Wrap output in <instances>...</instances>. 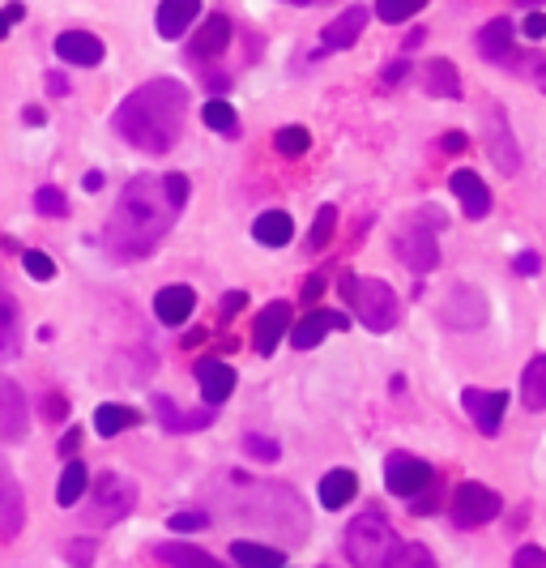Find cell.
Here are the masks:
<instances>
[{
    "mask_svg": "<svg viewBox=\"0 0 546 568\" xmlns=\"http://www.w3.org/2000/svg\"><path fill=\"white\" fill-rule=\"evenodd\" d=\"M22 116H26V124H35V129H39V124L47 120V116H43V107H26V112H22Z\"/></svg>",
    "mask_w": 546,
    "mask_h": 568,
    "instance_id": "54",
    "label": "cell"
},
{
    "mask_svg": "<svg viewBox=\"0 0 546 568\" xmlns=\"http://www.w3.org/2000/svg\"><path fill=\"white\" fill-rule=\"evenodd\" d=\"M346 299L355 304V317L372 334H389L397 325V295L380 278H346Z\"/></svg>",
    "mask_w": 546,
    "mask_h": 568,
    "instance_id": "4",
    "label": "cell"
},
{
    "mask_svg": "<svg viewBox=\"0 0 546 568\" xmlns=\"http://www.w3.org/2000/svg\"><path fill=\"white\" fill-rule=\"evenodd\" d=\"M397 261L406 265V270L414 274H427V270H436V261H440V244H436V231H431L427 223H410L406 231L397 235Z\"/></svg>",
    "mask_w": 546,
    "mask_h": 568,
    "instance_id": "7",
    "label": "cell"
},
{
    "mask_svg": "<svg viewBox=\"0 0 546 568\" xmlns=\"http://www.w3.org/2000/svg\"><path fill=\"white\" fill-rule=\"evenodd\" d=\"M333 227H337V210L333 205H320V214H316V223H312V235H308V248L320 252L329 240H333Z\"/></svg>",
    "mask_w": 546,
    "mask_h": 568,
    "instance_id": "38",
    "label": "cell"
},
{
    "mask_svg": "<svg viewBox=\"0 0 546 568\" xmlns=\"http://www.w3.org/2000/svg\"><path fill=\"white\" fill-rule=\"evenodd\" d=\"M86 487H90V475H86V466L82 462H69L64 466V475L56 483V504L60 509H69V504H77L86 496Z\"/></svg>",
    "mask_w": 546,
    "mask_h": 568,
    "instance_id": "33",
    "label": "cell"
},
{
    "mask_svg": "<svg viewBox=\"0 0 546 568\" xmlns=\"http://www.w3.org/2000/svg\"><path fill=\"white\" fill-rule=\"evenodd\" d=\"M163 197L175 205V210H184V201H188V176H180V171H175V176H163Z\"/></svg>",
    "mask_w": 546,
    "mask_h": 568,
    "instance_id": "43",
    "label": "cell"
},
{
    "mask_svg": "<svg viewBox=\"0 0 546 568\" xmlns=\"http://www.w3.org/2000/svg\"><path fill=\"white\" fill-rule=\"evenodd\" d=\"M406 73H410V65H406V60H401V65H393L389 73H384V82H389V86H397V82H401V77H406Z\"/></svg>",
    "mask_w": 546,
    "mask_h": 568,
    "instance_id": "53",
    "label": "cell"
},
{
    "mask_svg": "<svg viewBox=\"0 0 546 568\" xmlns=\"http://www.w3.org/2000/svg\"><path fill=\"white\" fill-rule=\"evenodd\" d=\"M273 150H282L286 159H299V154L312 150V133L299 129V124H286V129H278V137H273Z\"/></svg>",
    "mask_w": 546,
    "mask_h": 568,
    "instance_id": "35",
    "label": "cell"
},
{
    "mask_svg": "<svg viewBox=\"0 0 546 568\" xmlns=\"http://www.w3.org/2000/svg\"><path fill=\"white\" fill-rule=\"evenodd\" d=\"M22 265H26V274L39 278V282L56 278V261L47 257V252H39V248H26V252H22Z\"/></svg>",
    "mask_w": 546,
    "mask_h": 568,
    "instance_id": "40",
    "label": "cell"
},
{
    "mask_svg": "<svg viewBox=\"0 0 546 568\" xmlns=\"http://www.w3.org/2000/svg\"><path fill=\"white\" fill-rule=\"evenodd\" d=\"M26 423H30V406H26V393L0 376V440H22L26 436Z\"/></svg>",
    "mask_w": 546,
    "mask_h": 568,
    "instance_id": "14",
    "label": "cell"
},
{
    "mask_svg": "<svg viewBox=\"0 0 546 568\" xmlns=\"http://www.w3.org/2000/svg\"><path fill=\"white\" fill-rule=\"evenodd\" d=\"M154 415L163 419L167 432H201L214 423V410H180L167 393H154Z\"/></svg>",
    "mask_w": 546,
    "mask_h": 568,
    "instance_id": "21",
    "label": "cell"
},
{
    "mask_svg": "<svg viewBox=\"0 0 546 568\" xmlns=\"http://www.w3.org/2000/svg\"><path fill=\"white\" fill-rule=\"evenodd\" d=\"M133 423H141V415L133 406H120V402H103L99 410H94V432H99L103 440L107 436H120L124 428H133Z\"/></svg>",
    "mask_w": 546,
    "mask_h": 568,
    "instance_id": "30",
    "label": "cell"
},
{
    "mask_svg": "<svg viewBox=\"0 0 546 568\" xmlns=\"http://www.w3.org/2000/svg\"><path fill=\"white\" fill-rule=\"evenodd\" d=\"M461 406L465 415H470L478 423V432L483 436H495L504 423V410H508V393H483V389H461Z\"/></svg>",
    "mask_w": 546,
    "mask_h": 568,
    "instance_id": "11",
    "label": "cell"
},
{
    "mask_svg": "<svg viewBox=\"0 0 546 568\" xmlns=\"http://www.w3.org/2000/svg\"><path fill=\"white\" fill-rule=\"evenodd\" d=\"M244 304H248V295H244V291H235V295H227V299H222V312H227V317H231V312H239Z\"/></svg>",
    "mask_w": 546,
    "mask_h": 568,
    "instance_id": "51",
    "label": "cell"
},
{
    "mask_svg": "<svg viewBox=\"0 0 546 568\" xmlns=\"http://www.w3.org/2000/svg\"><path fill=\"white\" fill-rule=\"evenodd\" d=\"M320 291H325V282H320V278H308V282H303V304L320 299Z\"/></svg>",
    "mask_w": 546,
    "mask_h": 568,
    "instance_id": "50",
    "label": "cell"
},
{
    "mask_svg": "<svg viewBox=\"0 0 546 568\" xmlns=\"http://www.w3.org/2000/svg\"><path fill=\"white\" fill-rule=\"evenodd\" d=\"M512 568H546V551L534 547V543H525L517 556H512Z\"/></svg>",
    "mask_w": 546,
    "mask_h": 568,
    "instance_id": "45",
    "label": "cell"
},
{
    "mask_svg": "<svg viewBox=\"0 0 546 568\" xmlns=\"http://www.w3.org/2000/svg\"><path fill=\"white\" fill-rule=\"evenodd\" d=\"M197 385H201V398L210 402V406H222L231 398V389H235V368L227 364V359H197Z\"/></svg>",
    "mask_w": 546,
    "mask_h": 568,
    "instance_id": "16",
    "label": "cell"
},
{
    "mask_svg": "<svg viewBox=\"0 0 546 568\" xmlns=\"http://www.w3.org/2000/svg\"><path fill=\"white\" fill-rule=\"evenodd\" d=\"M22 351V321H18V304L5 291V278H0V359H18Z\"/></svg>",
    "mask_w": 546,
    "mask_h": 568,
    "instance_id": "22",
    "label": "cell"
},
{
    "mask_svg": "<svg viewBox=\"0 0 546 568\" xmlns=\"http://www.w3.org/2000/svg\"><path fill=\"white\" fill-rule=\"evenodd\" d=\"M77 440H82V432L69 428V432H64V440H60V453H64V457H73V453H77Z\"/></svg>",
    "mask_w": 546,
    "mask_h": 568,
    "instance_id": "49",
    "label": "cell"
},
{
    "mask_svg": "<svg viewBox=\"0 0 546 568\" xmlns=\"http://www.w3.org/2000/svg\"><path fill=\"white\" fill-rule=\"evenodd\" d=\"M154 556L171 564V568H227L222 560H214L210 551H201V547H188V543H158L154 547Z\"/></svg>",
    "mask_w": 546,
    "mask_h": 568,
    "instance_id": "27",
    "label": "cell"
},
{
    "mask_svg": "<svg viewBox=\"0 0 546 568\" xmlns=\"http://www.w3.org/2000/svg\"><path fill=\"white\" fill-rule=\"evenodd\" d=\"M367 18H372V9H367V5H350L346 13H337V18L320 30V43H325L329 52H346V47L359 43Z\"/></svg>",
    "mask_w": 546,
    "mask_h": 568,
    "instance_id": "13",
    "label": "cell"
},
{
    "mask_svg": "<svg viewBox=\"0 0 546 568\" xmlns=\"http://www.w3.org/2000/svg\"><path fill=\"white\" fill-rule=\"evenodd\" d=\"M423 9H427V0H376L380 22H406V18H414V13H423Z\"/></svg>",
    "mask_w": 546,
    "mask_h": 568,
    "instance_id": "37",
    "label": "cell"
},
{
    "mask_svg": "<svg viewBox=\"0 0 546 568\" xmlns=\"http://www.w3.org/2000/svg\"><path fill=\"white\" fill-rule=\"evenodd\" d=\"M448 188L457 193L465 218H487V210H491V193H487V184L478 180V171H465V167L453 171V176H448Z\"/></svg>",
    "mask_w": 546,
    "mask_h": 568,
    "instance_id": "19",
    "label": "cell"
},
{
    "mask_svg": "<svg viewBox=\"0 0 546 568\" xmlns=\"http://www.w3.org/2000/svg\"><path fill=\"white\" fill-rule=\"evenodd\" d=\"M9 35V18H5V13H0V39H5Z\"/></svg>",
    "mask_w": 546,
    "mask_h": 568,
    "instance_id": "58",
    "label": "cell"
},
{
    "mask_svg": "<svg viewBox=\"0 0 546 568\" xmlns=\"http://www.w3.org/2000/svg\"><path fill=\"white\" fill-rule=\"evenodd\" d=\"M26 526V500H22V487L13 466L0 457V543H13Z\"/></svg>",
    "mask_w": 546,
    "mask_h": 568,
    "instance_id": "10",
    "label": "cell"
},
{
    "mask_svg": "<svg viewBox=\"0 0 546 568\" xmlns=\"http://www.w3.org/2000/svg\"><path fill=\"white\" fill-rule=\"evenodd\" d=\"M103 52H107L103 39L86 35V30H64V35L56 39V56L69 60V65H82V69L103 65Z\"/></svg>",
    "mask_w": 546,
    "mask_h": 568,
    "instance_id": "17",
    "label": "cell"
},
{
    "mask_svg": "<svg viewBox=\"0 0 546 568\" xmlns=\"http://www.w3.org/2000/svg\"><path fill=\"white\" fill-rule=\"evenodd\" d=\"M47 410H52V415L60 419V415H64V410H69V406H64V398H47Z\"/></svg>",
    "mask_w": 546,
    "mask_h": 568,
    "instance_id": "56",
    "label": "cell"
},
{
    "mask_svg": "<svg viewBox=\"0 0 546 568\" xmlns=\"http://www.w3.org/2000/svg\"><path fill=\"white\" fill-rule=\"evenodd\" d=\"M175 214L180 210L163 197V176H137L120 193L116 210H111L103 227V244L116 261H141L167 240Z\"/></svg>",
    "mask_w": 546,
    "mask_h": 568,
    "instance_id": "1",
    "label": "cell"
},
{
    "mask_svg": "<svg viewBox=\"0 0 546 568\" xmlns=\"http://www.w3.org/2000/svg\"><path fill=\"white\" fill-rule=\"evenodd\" d=\"M525 35L529 39H542L546 35V18H542V13H529V18H525Z\"/></svg>",
    "mask_w": 546,
    "mask_h": 568,
    "instance_id": "48",
    "label": "cell"
},
{
    "mask_svg": "<svg viewBox=\"0 0 546 568\" xmlns=\"http://www.w3.org/2000/svg\"><path fill=\"white\" fill-rule=\"evenodd\" d=\"M500 492H491L487 483H461L453 492V517L457 526H483L491 517H500Z\"/></svg>",
    "mask_w": 546,
    "mask_h": 568,
    "instance_id": "8",
    "label": "cell"
},
{
    "mask_svg": "<svg viewBox=\"0 0 546 568\" xmlns=\"http://www.w3.org/2000/svg\"><path fill=\"white\" fill-rule=\"evenodd\" d=\"M244 453L256 457V462H278V453H282V449H278V440L248 432V436H244Z\"/></svg>",
    "mask_w": 546,
    "mask_h": 568,
    "instance_id": "42",
    "label": "cell"
},
{
    "mask_svg": "<svg viewBox=\"0 0 546 568\" xmlns=\"http://www.w3.org/2000/svg\"><path fill=\"white\" fill-rule=\"evenodd\" d=\"M94 556H99V543L94 539H69V547H64V560H69L73 568H90Z\"/></svg>",
    "mask_w": 546,
    "mask_h": 568,
    "instance_id": "41",
    "label": "cell"
},
{
    "mask_svg": "<svg viewBox=\"0 0 546 568\" xmlns=\"http://www.w3.org/2000/svg\"><path fill=\"white\" fill-rule=\"evenodd\" d=\"M491 159H495V167H500L504 176H512V171L521 167L517 141L508 137V129H504V116H500V107H495V116H491Z\"/></svg>",
    "mask_w": 546,
    "mask_h": 568,
    "instance_id": "29",
    "label": "cell"
},
{
    "mask_svg": "<svg viewBox=\"0 0 546 568\" xmlns=\"http://www.w3.org/2000/svg\"><path fill=\"white\" fill-rule=\"evenodd\" d=\"M423 86H427V94H436V99H457L461 94V73H457V65L453 60H427L423 65Z\"/></svg>",
    "mask_w": 546,
    "mask_h": 568,
    "instance_id": "25",
    "label": "cell"
},
{
    "mask_svg": "<svg viewBox=\"0 0 546 568\" xmlns=\"http://www.w3.org/2000/svg\"><path fill=\"white\" fill-rule=\"evenodd\" d=\"M316 492H320V504H325V509H342V504L355 500L359 479H355V470H329Z\"/></svg>",
    "mask_w": 546,
    "mask_h": 568,
    "instance_id": "28",
    "label": "cell"
},
{
    "mask_svg": "<svg viewBox=\"0 0 546 568\" xmlns=\"http://www.w3.org/2000/svg\"><path fill=\"white\" fill-rule=\"evenodd\" d=\"M393 526L384 522L380 509H363L355 522L346 526V556L355 568H384L393 556Z\"/></svg>",
    "mask_w": 546,
    "mask_h": 568,
    "instance_id": "3",
    "label": "cell"
},
{
    "mask_svg": "<svg viewBox=\"0 0 546 568\" xmlns=\"http://www.w3.org/2000/svg\"><path fill=\"white\" fill-rule=\"evenodd\" d=\"M478 56L483 60H495V65H504V60H512V43H517V26H512V18H491L483 30H478Z\"/></svg>",
    "mask_w": 546,
    "mask_h": 568,
    "instance_id": "18",
    "label": "cell"
},
{
    "mask_svg": "<svg viewBox=\"0 0 546 568\" xmlns=\"http://www.w3.org/2000/svg\"><path fill=\"white\" fill-rule=\"evenodd\" d=\"M35 210H39V214H47V218H64V214H69V201H64L60 188L43 184L39 193H35Z\"/></svg>",
    "mask_w": 546,
    "mask_h": 568,
    "instance_id": "39",
    "label": "cell"
},
{
    "mask_svg": "<svg viewBox=\"0 0 546 568\" xmlns=\"http://www.w3.org/2000/svg\"><path fill=\"white\" fill-rule=\"evenodd\" d=\"M192 308H197V291L184 287V282H175V287H163L154 295V317L163 325H184L192 317Z\"/></svg>",
    "mask_w": 546,
    "mask_h": 568,
    "instance_id": "20",
    "label": "cell"
},
{
    "mask_svg": "<svg viewBox=\"0 0 546 568\" xmlns=\"http://www.w3.org/2000/svg\"><path fill=\"white\" fill-rule=\"evenodd\" d=\"M0 13H5V18H9V26L26 18V9H22V0H9V5H5V9H0Z\"/></svg>",
    "mask_w": 546,
    "mask_h": 568,
    "instance_id": "52",
    "label": "cell"
},
{
    "mask_svg": "<svg viewBox=\"0 0 546 568\" xmlns=\"http://www.w3.org/2000/svg\"><path fill=\"white\" fill-rule=\"evenodd\" d=\"M346 325H350V321L342 317V312L316 308V312H308L303 321H295V329H291V346H295V351H312V346L325 342L333 329H346Z\"/></svg>",
    "mask_w": 546,
    "mask_h": 568,
    "instance_id": "15",
    "label": "cell"
},
{
    "mask_svg": "<svg viewBox=\"0 0 546 568\" xmlns=\"http://www.w3.org/2000/svg\"><path fill=\"white\" fill-rule=\"evenodd\" d=\"M47 90H52V94H64L69 86H64V77H60V73H52V77H47Z\"/></svg>",
    "mask_w": 546,
    "mask_h": 568,
    "instance_id": "55",
    "label": "cell"
},
{
    "mask_svg": "<svg viewBox=\"0 0 546 568\" xmlns=\"http://www.w3.org/2000/svg\"><path fill=\"white\" fill-rule=\"evenodd\" d=\"M175 534H192V530H205L210 526V517L205 513H171V522H167Z\"/></svg>",
    "mask_w": 546,
    "mask_h": 568,
    "instance_id": "44",
    "label": "cell"
},
{
    "mask_svg": "<svg viewBox=\"0 0 546 568\" xmlns=\"http://www.w3.org/2000/svg\"><path fill=\"white\" fill-rule=\"evenodd\" d=\"M86 188H90V193H99V188H103V176H99V171H90V176H86Z\"/></svg>",
    "mask_w": 546,
    "mask_h": 568,
    "instance_id": "57",
    "label": "cell"
},
{
    "mask_svg": "<svg viewBox=\"0 0 546 568\" xmlns=\"http://www.w3.org/2000/svg\"><path fill=\"white\" fill-rule=\"evenodd\" d=\"M197 13H201V0H163V5H158V35L180 39Z\"/></svg>",
    "mask_w": 546,
    "mask_h": 568,
    "instance_id": "24",
    "label": "cell"
},
{
    "mask_svg": "<svg viewBox=\"0 0 546 568\" xmlns=\"http://www.w3.org/2000/svg\"><path fill=\"white\" fill-rule=\"evenodd\" d=\"M133 509H137V483L116 475V470H103V475L94 479V500L86 509V522L90 526H116Z\"/></svg>",
    "mask_w": 546,
    "mask_h": 568,
    "instance_id": "5",
    "label": "cell"
},
{
    "mask_svg": "<svg viewBox=\"0 0 546 568\" xmlns=\"http://www.w3.org/2000/svg\"><path fill=\"white\" fill-rule=\"evenodd\" d=\"M201 120H205V129H218V133H235L239 129V116H235V107L227 99H210L201 107Z\"/></svg>",
    "mask_w": 546,
    "mask_h": 568,
    "instance_id": "34",
    "label": "cell"
},
{
    "mask_svg": "<svg viewBox=\"0 0 546 568\" xmlns=\"http://www.w3.org/2000/svg\"><path fill=\"white\" fill-rule=\"evenodd\" d=\"M252 235H256V244H265V248H282V244H291L295 223H291V214L286 210H265L252 223Z\"/></svg>",
    "mask_w": 546,
    "mask_h": 568,
    "instance_id": "26",
    "label": "cell"
},
{
    "mask_svg": "<svg viewBox=\"0 0 546 568\" xmlns=\"http://www.w3.org/2000/svg\"><path fill=\"white\" fill-rule=\"evenodd\" d=\"M431 479H436V470H431V462H423V457H410V453H393L389 466H384V483H389V492L401 496V500H414L423 496Z\"/></svg>",
    "mask_w": 546,
    "mask_h": 568,
    "instance_id": "6",
    "label": "cell"
},
{
    "mask_svg": "<svg viewBox=\"0 0 546 568\" xmlns=\"http://www.w3.org/2000/svg\"><path fill=\"white\" fill-rule=\"evenodd\" d=\"M384 568H436V560H431V551L423 543H406V547H393Z\"/></svg>",
    "mask_w": 546,
    "mask_h": 568,
    "instance_id": "36",
    "label": "cell"
},
{
    "mask_svg": "<svg viewBox=\"0 0 546 568\" xmlns=\"http://www.w3.org/2000/svg\"><path fill=\"white\" fill-rule=\"evenodd\" d=\"M440 146H444V154H461L465 146H470V137H465V133H444Z\"/></svg>",
    "mask_w": 546,
    "mask_h": 568,
    "instance_id": "46",
    "label": "cell"
},
{
    "mask_svg": "<svg viewBox=\"0 0 546 568\" xmlns=\"http://www.w3.org/2000/svg\"><path fill=\"white\" fill-rule=\"evenodd\" d=\"M231 560L239 568H282V551H273V547H261V543H248V539H235L231 543Z\"/></svg>",
    "mask_w": 546,
    "mask_h": 568,
    "instance_id": "31",
    "label": "cell"
},
{
    "mask_svg": "<svg viewBox=\"0 0 546 568\" xmlns=\"http://www.w3.org/2000/svg\"><path fill=\"white\" fill-rule=\"evenodd\" d=\"M440 317H444L448 329H483V325H487V299L478 295L474 287L457 282V287L444 295Z\"/></svg>",
    "mask_w": 546,
    "mask_h": 568,
    "instance_id": "9",
    "label": "cell"
},
{
    "mask_svg": "<svg viewBox=\"0 0 546 568\" xmlns=\"http://www.w3.org/2000/svg\"><path fill=\"white\" fill-rule=\"evenodd\" d=\"M286 329H291V304H286V299H273L269 308H261V317H256L252 346L261 355H273L278 351V342L286 338Z\"/></svg>",
    "mask_w": 546,
    "mask_h": 568,
    "instance_id": "12",
    "label": "cell"
},
{
    "mask_svg": "<svg viewBox=\"0 0 546 568\" xmlns=\"http://www.w3.org/2000/svg\"><path fill=\"white\" fill-rule=\"evenodd\" d=\"M231 47V18L227 13H210L205 18V26H201V35L192 39V56H222Z\"/></svg>",
    "mask_w": 546,
    "mask_h": 568,
    "instance_id": "23",
    "label": "cell"
},
{
    "mask_svg": "<svg viewBox=\"0 0 546 568\" xmlns=\"http://www.w3.org/2000/svg\"><path fill=\"white\" fill-rule=\"evenodd\" d=\"M538 270H542L538 252H521V257H517V274H538Z\"/></svg>",
    "mask_w": 546,
    "mask_h": 568,
    "instance_id": "47",
    "label": "cell"
},
{
    "mask_svg": "<svg viewBox=\"0 0 546 568\" xmlns=\"http://www.w3.org/2000/svg\"><path fill=\"white\" fill-rule=\"evenodd\" d=\"M188 90L175 77H154L116 107V133L146 154H167L184 133Z\"/></svg>",
    "mask_w": 546,
    "mask_h": 568,
    "instance_id": "2",
    "label": "cell"
},
{
    "mask_svg": "<svg viewBox=\"0 0 546 568\" xmlns=\"http://www.w3.org/2000/svg\"><path fill=\"white\" fill-rule=\"evenodd\" d=\"M286 5H325V0H286Z\"/></svg>",
    "mask_w": 546,
    "mask_h": 568,
    "instance_id": "59",
    "label": "cell"
},
{
    "mask_svg": "<svg viewBox=\"0 0 546 568\" xmlns=\"http://www.w3.org/2000/svg\"><path fill=\"white\" fill-rule=\"evenodd\" d=\"M521 402L525 410H546V355H534L521 381Z\"/></svg>",
    "mask_w": 546,
    "mask_h": 568,
    "instance_id": "32",
    "label": "cell"
},
{
    "mask_svg": "<svg viewBox=\"0 0 546 568\" xmlns=\"http://www.w3.org/2000/svg\"><path fill=\"white\" fill-rule=\"evenodd\" d=\"M517 5H538V0H517Z\"/></svg>",
    "mask_w": 546,
    "mask_h": 568,
    "instance_id": "60",
    "label": "cell"
}]
</instances>
